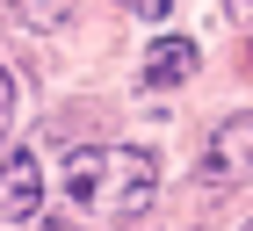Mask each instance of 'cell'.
<instances>
[{
	"mask_svg": "<svg viewBox=\"0 0 253 231\" xmlns=\"http://www.w3.org/2000/svg\"><path fill=\"white\" fill-rule=\"evenodd\" d=\"M58 188H65V202H73L80 217H94V224H130V217L152 210L159 166H152V152H137V145H87V152L65 159Z\"/></svg>",
	"mask_w": 253,
	"mask_h": 231,
	"instance_id": "cell-1",
	"label": "cell"
},
{
	"mask_svg": "<svg viewBox=\"0 0 253 231\" xmlns=\"http://www.w3.org/2000/svg\"><path fill=\"white\" fill-rule=\"evenodd\" d=\"M203 166L217 181H253V116H224L203 145Z\"/></svg>",
	"mask_w": 253,
	"mask_h": 231,
	"instance_id": "cell-2",
	"label": "cell"
},
{
	"mask_svg": "<svg viewBox=\"0 0 253 231\" xmlns=\"http://www.w3.org/2000/svg\"><path fill=\"white\" fill-rule=\"evenodd\" d=\"M43 202V173L29 152H0V224H22V217H37Z\"/></svg>",
	"mask_w": 253,
	"mask_h": 231,
	"instance_id": "cell-3",
	"label": "cell"
},
{
	"mask_svg": "<svg viewBox=\"0 0 253 231\" xmlns=\"http://www.w3.org/2000/svg\"><path fill=\"white\" fill-rule=\"evenodd\" d=\"M195 73V43L188 37H167L145 51V87H181V79Z\"/></svg>",
	"mask_w": 253,
	"mask_h": 231,
	"instance_id": "cell-4",
	"label": "cell"
},
{
	"mask_svg": "<svg viewBox=\"0 0 253 231\" xmlns=\"http://www.w3.org/2000/svg\"><path fill=\"white\" fill-rule=\"evenodd\" d=\"M15 15L29 22V29H58V22L73 15V0H15Z\"/></svg>",
	"mask_w": 253,
	"mask_h": 231,
	"instance_id": "cell-5",
	"label": "cell"
},
{
	"mask_svg": "<svg viewBox=\"0 0 253 231\" xmlns=\"http://www.w3.org/2000/svg\"><path fill=\"white\" fill-rule=\"evenodd\" d=\"M7 123H15V73L0 65V130H7Z\"/></svg>",
	"mask_w": 253,
	"mask_h": 231,
	"instance_id": "cell-6",
	"label": "cell"
},
{
	"mask_svg": "<svg viewBox=\"0 0 253 231\" xmlns=\"http://www.w3.org/2000/svg\"><path fill=\"white\" fill-rule=\"evenodd\" d=\"M123 7H130V15H145V22H159L167 7H174V0H123Z\"/></svg>",
	"mask_w": 253,
	"mask_h": 231,
	"instance_id": "cell-7",
	"label": "cell"
},
{
	"mask_svg": "<svg viewBox=\"0 0 253 231\" xmlns=\"http://www.w3.org/2000/svg\"><path fill=\"white\" fill-rule=\"evenodd\" d=\"M246 231H253V224H246Z\"/></svg>",
	"mask_w": 253,
	"mask_h": 231,
	"instance_id": "cell-8",
	"label": "cell"
}]
</instances>
